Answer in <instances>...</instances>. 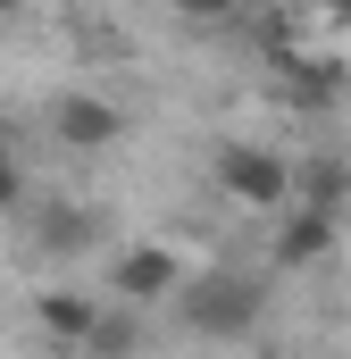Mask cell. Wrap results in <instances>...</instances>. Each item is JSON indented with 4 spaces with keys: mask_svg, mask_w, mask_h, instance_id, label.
<instances>
[{
    "mask_svg": "<svg viewBox=\"0 0 351 359\" xmlns=\"http://www.w3.org/2000/svg\"><path fill=\"white\" fill-rule=\"evenodd\" d=\"M0 17H17V0H0Z\"/></svg>",
    "mask_w": 351,
    "mask_h": 359,
    "instance_id": "8fae6325",
    "label": "cell"
},
{
    "mask_svg": "<svg viewBox=\"0 0 351 359\" xmlns=\"http://www.w3.org/2000/svg\"><path fill=\"white\" fill-rule=\"evenodd\" d=\"M109 284H117V301H168L176 284H184V259H176L168 243H134V251H117V268H109Z\"/></svg>",
    "mask_w": 351,
    "mask_h": 359,
    "instance_id": "3957f363",
    "label": "cell"
},
{
    "mask_svg": "<svg viewBox=\"0 0 351 359\" xmlns=\"http://www.w3.org/2000/svg\"><path fill=\"white\" fill-rule=\"evenodd\" d=\"M335 17H351V0H335Z\"/></svg>",
    "mask_w": 351,
    "mask_h": 359,
    "instance_id": "7c38bea8",
    "label": "cell"
},
{
    "mask_svg": "<svg viewBox=\"0 0 351 359\" xmlns=\"http://www.w3.org/2000/svg\"><path fill=\"white\" fill-rule=\"evenodd\" d=\"M0 168H8V134H0Z\"/></svg>",
    "mask_w": 351,
    "mask_h": 359,
    "instance_id": "30bf717a",
    "label": "cell"
},
{
    "mask_svg": "<svg viewBox=\"0 0 351 359\" xmlns=\"http://www.w3.org/2000/svg\"><path fill=\"white\" fill-rule=\"evenodd\" d=\"M34 318H42V334H59V343H84L92 326H100V309H92L84 292H42Z\"/></svg>",
    "mask_w": 351,
    "mask_h": 359,
    "instance_id": "5b68a950",
    "label": "cell"
},
{
    "mask_svg": "<svg viewBox=\"0 0 351 359\" xmlns=\"http://www.w3.org/2000/svg\"><path fill=\"white\" fill-rule=\"evenodd\" d=\"M218 192L243 201V209H284L293 201V168L276 151H260V142H226L218 151Z\"/></svg>",
    "mask_w": 351,
    "mask_h": 359,
    "instance_id": "7a4b0ae2",
    "label": "cell"
},
{
    "mask_svg": "<svg viewBox=\"0 0 351 359\" xmlns=\"http://www.w3.org/2000/svg\"><path fill=\"white\" fill-rule=\"evenodd\" d=\"M326 234H335V226H326V209H301V217L276 234V268H301V259H318V251H326Z\"/></svg>",
    "mask_w": 351,
    "mask_h": 359,
    "instance_id": "8992f818",
    "label": "cell"
},
{
    "mask_svg": "<svg viewBox=\"0 0 351 359\" xmlns=\"http://www.w3.org/2000/svg\"><path fill=\"white\" fill-rule=\"evenodd\" d=\"M84 351L92 359H134V318H100V326L84 334Z\"/></svg>",
    "mask_w": 351,
    "mask_h": 359,
    "instance_id": "52a82bcc",
    "label": "cell"
},
{
    "mask_svg": "<svg viewBox=\"0 0 351 359\" xmlns=\"http://www.w3.org/2000/svg\"><path fill=\"white\" fill-rule=\"evenodd\" d=\"M335 209H343V234H351V192H343V201H335Z\"/></svg>",
    "mask_w": 351,
    "mask_h": 359,
    "instance_id": "9c48e42d",
    "label": "cell"
},
{
    "mask_svg": "<svg viewBox=\"0 0 351 359\" xmlns=\"http://www.w3.org/2000/svg\"><path fill=\"white\" fill-rule=\"evenodd\" d=\"M243 0H176V17H192V25H218V17H234Z\"/></svg>",
    "mask_w": 351,
    "mask_h": 359,
    "instance_id": "ba28073f",
    "label": "cell"
},
{
    "mask_svg": "<svg viewBox=\"0 0 351 359\" xmlns=\"http://www.w3.org/2000/svg\"><path fill=\"white\" fill-rule=\"evenodd\" d=\"M51 134H59L67 151H109V142L126 134V109L100 100V92H67V100L51 109Z\"/></svg>",
    "mask_w": 351,
    "mask_h": 359,
    "instance_id": "277c9868",
    "label": "cell"
},
{
    "mask_svg": "<svg viewBox=\"0 0 351 359\" xmlns=\"http://www.w3.org/2000/svg\"><path fill=\"white\" fill-rule=\"evenodd\" d=\"M168 301H176V326L192 343H234L260 318V284H243L234 268H184V284H176Z\"/></svg>",
    "mask_w": 351,
    "mask_h": 359,
    "instance_id": "6da1fadb",
    "label": "cell"
}]
</instances>
